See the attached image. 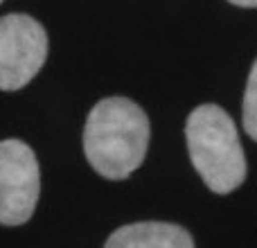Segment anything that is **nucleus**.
<instances>
[{
	"label": "nucleus",
	"mask_w": 257,
	"mask_h": 248,
	"mask_svg": "<svg viewBox=\"0 0 257 248\" xmlns=\"http://www.w3.org/2000/svg\"><path fill=\"white\" fill-rule=\"evenodd\" d=\"M0 3H3V0H0Z\"/></svg>",
	"instance_id": "6e6552de"
},
{
	"label": "nucleus",
	"mask_w": 257,
	"mask_h": 248,
	"mask_svg": "<svg viewBox=\"0 0 257 248\" xmlns=\"http://www.w3.org/2000/svg\"><path fill=\"white\" fill-rule=\"evenodd\" d=\"M241 120H244V131L257 142V59H255L253 68H250L248 81H246Z\"/></svg>",
	"instance_id": "423d86ee"
},
{
	"label": "nucleus",
	"mask_w": 257,
	"mask_h": 248,
	"mask_svg": "<svg viewBox=\"0 0 257 248\" xmlns=\"http://www.w3.org/2000/svg\"><path fill=\"white\" fill-rule=\"evenodd\" d=\"M41 194L36 154L23 140L0 142V223L23 226L32 219Z\"/></svg>",
	"instance_id": "20e7f679"
},
{
	"label": "nucleus",
	"mask_w": 257,
	"mask_h": 248,
	"mask_svg": "<svg viewBox=\"0 0 257 248\" xmlns=\"http://www.w3.org/2000/svg\"><path fill=\"white\" fill-rule=\"evenodd\" d=\"M228 3L237 5V7H257V0H228Z\"/></svg>",
	"instance_id": "0eeeda50"
},
{
	"label": "nucleus",
	"mask_w": 257,
	"mask_h": 248,
	"mask_svg": "<svg viewBox=\"0 0 257 248\" xmlns=\"http://www.w3.org/2000/svg\"><path fill=\"white\" fill-rule=\"evenodd\" d=\"M48 59V32L27 14L0 16V90H21Z\"/></svg>",
	"instance_id": "7ed1b4c3"
},
{
	"label": "nucleus",
	"mask_w": 257,
	"mask_h": 248,
	"mask_svg": "<svg viewBox=\"0 0 257 248\" xmlns=\"http://www.w3.org/2000/svg\"><path fill=\"white\" fill-rule=\"evenodd\" d=\"M185 140L192 165L214 194H230L246 181L244 147L232 117L221 106H196L187 115Z\"/></svg>",
	"instance_id": "f03ea898"
},
{
	"label": "nucleus",
	"mask_w": 257,
	"mask_h": 248,
	"mask_svg": "<svg viewBox=\"0 0 257 248\" xmlns=\"http://www.w3.org/2000/svg\"><path fill=\"white\" fill-rule=\"evenodd\" d=\"M149 136V117L133 99H99L84 127L86 160L99 176L124 181L145 160Z\"/></svg>",
	"instance_id": "f257e3e1"
},
{
	"label": "nucleus",
	"mask_w": 257,
	"mask_h": 248,
	"mask_svg": "<svg viewBox=\"0 0 257 248\" xmlns=\"http://www.w3.org/2000/svg\"><path fill=\"white\" fill-rule=\"evenodd\" d=\"M104 248H194V239L178 223L138 221L111 232Z\"/></svg>",
	"instance_id": "39448f33"
}]
</instances>
